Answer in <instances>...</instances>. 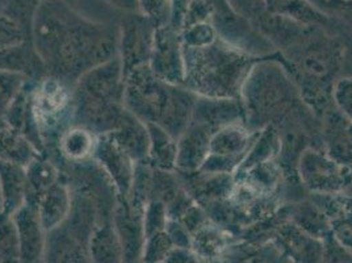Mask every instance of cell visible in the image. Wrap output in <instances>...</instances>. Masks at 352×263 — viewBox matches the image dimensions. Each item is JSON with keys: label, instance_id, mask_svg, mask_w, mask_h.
Returning <instances> with one entry per match:
<instances>
[{"label": "cell", "instance_id": "20", "mask_svg": "<svg viewBox=\"0 0 352 263\" xmlns=\"http://www.w3.org/2000/svg\"><path fill=\"white\" fill-rule=\"evenodd\" d=\"M63 173V171H62ZM73 193L66 176L45 192L37 203V213L46 232L60 227L70 215Z\"/></svg>", "mask_w": 352, "mask_h": 263}, {"label": "cell", "instance_id": "40", "mask_svg": "<svg viewBox=\"0 0 352 263\" xmlns=\"http://www.w3.org/2000/svg\"><path fill=\"white\" fill-rule=\"evenodd\" d=\"M167 205L161 200L150 199L144 209V229L145 237L164 232L168 222Z\"/></svg>", "mask_w": 352, "mask_h": 263}, {"label": "cell", "instance_id": "29", "mask_svg": "<svg viewBox=\"0 0 352 263\" xmlns=\"http://www.w3.org/2000/svg\"><path fill=\"white\" fill-rule=\"evenodd\" d=\"M233 245L230 233L212 221L192 234V249L208 263H220Z\"/></svg>", "mask_w": 352, "mask_h": 263}, {"label": "cell", "instance_id": "12", "mask_svg": "<svg viewBox=\"0 0 352 263\" xmlns=\"http://www.w3.org/2000/svg\"><path fill=\"white\" fill-rule=\"evenodd\" d=\"M126 111L124 104L95 99L74 86V125L95 136L116 131Z\"/></svg>", "mask_w": 352, "mask_h": 263}, {"label": "cell", "instance_id": "31", "mask_svg": "<svg viewBox=\"0 0 352 263\" xmlns=\"http://www.w3.org/2000/svg\"><path fill=\"white\" fill-rule=\"evenodd\" d=\"M150 147L147 161L154 169L175 171L177 144L175 137L157 124H147Z\"/></svg>", "mask_w": 352, "mask_h": 263}, {"label": "cell", "instance_id": "2", "mask_svg": "<svg viewBox=\"0 0 352 263\" xmlns=\"http://www.w3.org/2000/svg\"><path fill=\"white\" fill-rule=\"evenodd\" d=\"M343 37L334 30L311 27L301 40L279 53L302 101L320 118L334 105L333 88L342 76Z\"/></svg>", "mask_w": 352, "mask_h": 263}, {"label": "cell", "instance_id": "51", "mask_svg": "<svg viewBox=\"0 0 352 263\" xmlns=\"http://www.w3.org/2000/svg\"><path fill=\"white\" fill-rule=\"evenodd\" d=\"M109 6H112L113 8L120 10L125 14H135L140 12V7H138V0H105Z\"/></svg>", "mask_w": 352, "mask_h": 263}, {"label": "cell", "instance_id": "8", "mask_svg": "<svg viewBox=\"0 0 352 263\" xmlns=\"http://www.w3.org/2000/svg\"><path fill=\"white\" fill-rule=\"evenodd\" d=\"M258 133L250 131L246 124H233L213 133L209 156L199 171L234 176Z\"/></svg>", "mask_w": 352, "mask_h": 263}, {"label": "cell", "instance_id": "42", "mask_svg": "<svg viewBox=\"0 0 352 263\" xmlns=\"http://www.w3.org/2000/svg\"><path fill=\"white\" fill-rule=\"evenodd\" d=\"M44 0H14L7 8L6 14L15 17L17 21L23 24V27L30 33L32 30V21L33 16L37 10V7L43 3Z\"/></svg>", "mask_w": 352, "mask_h": 263}, {"label": "cell", "instance_id": "36", "mask_svg": "<svg viewBox=\"0 0 352 263\" xmlns=\"http://www.w3.org/2000/svg\"><path fill=\"white\" fill-rule=\"evenodd\" d=\"M30 39V33L20 21L4 11L0 12V53L25 43Z\"/></svg>", "mask_w": 352, "mask_h": 263}, {"label": "cell", "instance_id": "44", "mask_svg": "<svg viewBox=\"0 0 352 263\" xmlns=\"http://www.w3.org/2000/svg\"><path fill=\"white\" fill-rule=\"evenodd\" d=\"M235 12L250 21L254 27L265 14L264 0H226Z\"/></svg>", "mask_w": 352, "mask_h": 263}, {"label": "cell", "instance_id": "13", "mask_svg": "<svg viewBox=\"0 0 352 263\" xmlns=\"http://www.w3.org/2000/svg\"><path fill=\"white\" fill-rule=\"evenodd\" d=\"M92 160L103 169L104 173L111 179L118 196L126 199L132 189L135 162L120 147L112 133L98 136Z\"/></svg>", "mask_w": 352, "mask_h": 263}, {"label": "cell", "instance_id": "7", "mask_svg": "<svg viewBox=\"0 0 352 263\" xmlns=\"http://www.w3.org/2000/svg\"><path fill=\"white\" fill-rule=\"evenodd\" d=\"M297 176L309 195H339L352 185L351 167L334 161L320 147H309L301 153Z\"/></svg>", "mask_w": 352, "mask_h": 263}, {"label": "cell", "instance_id": "11", "mask_svg": "<svg viewBox=\"0 0 352 263\" xmlns=\"http://www.w3.org/2000/svg\"><path fill=\"white\" fill-rule=\"evenodd\" d=\"M270 241L291 263H322L324 241L320 240L284 216L271 231Z\"/></svg>", "mask_w": 352, "mask_h": 263}, {"label": "cell", "instance_id": "46", "mask_svg": "<svg viewBox=\"0 0 352 263\" xmlns=\"http://www.w3.org/2000/svg\"><path fill=\"white\" fill-rule=\"evenodd\" d=\"M164 232L175 248H192V234L179 220L168 219Z\"/></svg>", "mask_w": 352, "mask_h": 263}, {"label": "cell", "instance_id": "43", "mask_svg": "<svg viewBox=\"0 0 352 263\" xmlns=\"http://www.w3.org/2000/svg\"><path fill=\"white\" fill-rule=\"evenodd\" d=\"M140 14L151 19L157 25L170 23V0H138Z\"/></svg>", "mask_w": 352, "mask_h": 263}, {"label": "cell", "instance_id": "1", "mask_svg": "<svg viewBox=\"0 0 352 263\" xmlns=\"http://www.w3.org/2000/svg\"><path fill=\"white\" fill-rule=\"evenodd\" d=\"M30 39L47 75L72 86L118 56V27L88 19L66 0H44L37 7Z\"/></svg>", "mask_w": 352, "mask_h": 263}, {"label": "cell", "instance_id": "53", "mask_svg": "<svg viewBox=\"0 0 352 263\" xmlns=\"http://www.w3.org/2000/svg\"><path fill=\"white\" fill-rule=\"evenodd\" d=\"M0 12H3V8H1V6H0Z\"/></svg>", "mask_w": 352, "mask_h": 263}, {"label": "cell", "instance_id": "24", "mask_svg": "<svg viewBox=\"0 0 352 263\" xmlns=\"http://www.w3.org/2000/svg\"><path fill=\"white\" fill-rule=\"evenodd\" d=\"M27 193L25 167L0 161V212L14 215L27 203Z\"/></svg>", "mask_w": 352, "mask_h": 263}, {"label": "cell", "instance_id": "9", "mask_svg": "<svg viewBox=\"0 0 352 263\" xmlns=\"http://www.w3.org/2000/svg\"><path fill=\"white\" fill-rule=\"evenodd\" d=\"M118 27V56L125 75L148 63L157 24L146 16L126 14Z\"/></svg>", "mask_w": 352, "mask_h": 263}, {"label": "cell", "instance_id": "4", "mask_svg": "<svg viewBox=\"0 0 352 263\" xmlns=\"http://www.w3.org/2000/svg\"><path fill=\"white\" fill-rule=\"evenodd\" d=\"M184 87L197 96L241 99L245 82L261 59L219 37L203 48H184Z\"/></svg>", "mask_w": 352, "mask_h": 263}, {"label": "cell", "instance_id": "22", "mask_svg": "<svg viewBox=\"0 0 352 263\" xmlns=\"http://www.w3.org/2000/svg\"><path fill=\"white\" fill-rule=\"evenodd\" d=\"M288 219L309 234L327 240L331 237V219L310 195L294 203L285 204Z\"/></svg>", "mask_w": 352, "mask_h": 263}, {"label": "cell", "instance_id": "48", "mask_svg": "<svg viewBox=\"0 0 352 263\" xmlns=\"http://www.w3.org/2000/svg\"><path fill=\"white\" fill-rule=\"evenodd\" d=\"M164 263H208L192 248H174Z\"/></svg>", "mask_w": 352, "mask_h": 263}, {"label": "cell", "instance_id": "26", "mask_svg": "<svg viewBox=\"0 0 352 263\" xmlns=\"http://www.w3.org/2000/svg\"><path fill=\"white\" fill-rule=\"evenodd\" d=\"M112 220L100 221L91 234L89 263H124V248Z\"/></svg>", "mask_w": 352, "mask_h": 263}, {"label": "cell", "instance_id": "49", "mask_svg": "<svg viewBox=\"0 0 352 263\" xmlns=\"http://www.w3.org/2000/svg\"><path fill=\"white\" fill-rule=\"evenodd\" d=\"M193 0H170V25L174 30H179L182 28V21L184 14Z\"/></svg>", "mask_w": 352, "mask_h": 263}, {"label": "cell", "instance_id": "35", "mask_svg": "<svg viewBox=\"0 0 352 263\" xmlns=\"http://www.w3.org/2000/svg\"><path fill=\"white\" fill-rule=\"evenodd\" d=\"M0 263H21L15 220L4 212H0Z\"/></svg>", "mask_w": 352, "mask_h": 263}, {"label": "cell", "instance_id": "52", "mask_svg": "<svg viewBox=\"0 0 352 263\" xmlns=\"http://www.w3.org/2000/svg\"><path fill=\"white\" fill-rule=\"evenodd\" d=\"M4 124V121H3V118H0V125H3Z\"/></svg>", "mask_w": 352, "mask_h": 263}, {"label": "cell", "instance_id": "16", "mask_svg": "<svg viewBox=\"0 0 352 263\" xmlns=\"http://www.w3.org/2000/svg\"><path fill=\"white\" fill-rule=\"evenodd\" d=\"M321 149L338 163L352 169V121L333 105L321 117Z\"/></svg>", "mask_w": 352, "mask_h": 263}, {"label": "cell", "instance_id": "10", "mask_svg": "<svg viewBox=\"0 0 352 263\" xmlns=\"http://www.w3.org/2000/svg\"><path fill=\"white\" fill-rule=\"evenodd\" d=\"M147 65L151 73L163 82L174 86L184 85V52L179 30L170 24L157 27Z\"/></svg>", "mask_w": 352, "mask_h": 263}, {"label": "cell", "instance_id": "17", "mask_svg": "<svg viewBox=\"0 0 352 263\" xmlns=\"http://www.w3.org/2000/svg\"><path fill=\"white\" fill-rule=\"evenodd\" d=\"M191 123L216 133L233 124H246V114L241 99L197 96Z\"/></svg>", "mask_w": 352, "mask_h": 263}, {"label": "cell", "instance_id": "25", "mask_svg": "<svg viewBox=\"0 0 352 263\" xmlns=\"http://www.w3.org/2000/svg\"><path fill=\"white\" fill-rule=\"evenodd\" d=\"M0 70L20 74L28 81L37 82L47 75L43 59L36 52L32 40L0 53Z\"/></svg>", "mask_w": 352, "mask_h": 263}, {"label": "cell", "instance_id": "30", "mask_svg": "<svg viewBox=\"0 0 352 263\" xmlns=\"http://www.w3.org/2000/svg\"><path fill=\"white\" fill-rule=\"evenodd\" d=\"M27 170V204L37 207L40 198L63 176L58 165L49 156L40 154L25 167Z\"/></svg>", "mask_w": 352, "mask_h": 263}, {"label": "cell", "instance_id": "47", "mask_svg": "<svg viewBox=\"0 0 352 263\" xmlns=\"http://www.w3.org/2000/svg\"><path fill=\"white\" fill-rule=\"evenodd\" d=\"M322 263H352V253L342 248L333 237L324 240Z\"/></svg>", "mask_w": 352, "mask_h": 263}, {"label": "cell", "instance_id": "55", "mask_svg": "<svg viewBox=\"0 0 352 263\" xmlns=\"http://www.w3.org/2000/svg\"><path fill=\"white\" fill-rule=\"evenodd\" d=\"M140 263H144V262H140Z\"/></svg>", "mask_w": 352, "mask_h": 263}, {"label": "cell", "instance_id": "54", "mask_svg": "<svg viewBox=\"0 0 352 263\" xmlns=\"http://www.w3.org/2000/svg\"><path fill=\"white\" fill-rule=\"evenodd\" d=\"M287 263H291V262H289V261H288V262H287Z\"/></svg>", "mask_w": 352, "mask_h": 263}, {"label": "cell", "instance_id": "34", "mask_svg": "<svg viewBox=\"0 0 352 263\" xmlns=\"http://www.w3.org/2000/svg\"><path fill=\"white\" fill-rule=\"evenodd\" d=\"M318 14L336 24L343 34H352V0H305Z\"/></svg>", "mask_w": 352, "mask_h": 263}, {"label": "cell", "instance_id": "15", "mask_svg": "<svg viewBox=\"0 0 352 263\" xmlns=\"http://www.w3.org/2000/svg\"><path fill=\"white\" fill-rule=\"evenodd\" d=\"M144 209L133 205L125 198L118 196L113 212V225L118 231L124 248V263L141 262V254L145 242Z\"/></svg>", "mask_w": 352, "mask_h": 263}, {"label": "cell", "instance_id": "18", "mask_svg": "<svg viewBox=\"0 0 352 263\" xmlns=\"http://www.w3.org/2000/svg\"><path fill=\"white\" fill-rule=\"evenodd\" d=\"M15 220L21 263H43L44 261L46 235L37 209L32 205H23L12 215Z\"/></svg>", "mask_w": 352, "mask_h": 263}, {"label": "cell", "instance_id": "27", "mask_svg": "<svg viewBox=\"0 0 352 263\" xmlns=\"http://www.w3.org/2000/svg\"><path fill=\"white\" fill-rule=\"evenodd\" d=\"M120 147H122L135 163L146 162L148 157L150 138L147 124L126 111L118 129L112 132Z\"/></svg>", "mask_w": 352, "mask_h": 263}, {"label": "cell", "instance_id": "37", "mask_svg": "<svg viewBox=\"0 0 352 263\" xmlns=\"http://www.w3.org/2000/svg\"><path fill=\"white\" fill-rule=\"evenodd\" d=\"M28 82L30 81L20 74L0 70V118L6 115Z\"/></svg>", "mask_w": 352, "mask_h": 263}, {"label": "cell", "instance_id": "14", "mask_svg": "<svg viewBox=\"0 0 352 263\" xmlns=\"http://www.w3.org/2000/svg\"><path fill=\"white\" fill-rule=\"evenodd\" d=\"M125 78L121 59L116 56L83 74L75 87L95 99L124 104Z\"/></svg>", "mask_w": 352, "mask_h": 263}, {"label": "cell", "instance_id": "6", "mask_svg": "<svg viewBox=\"0 0 352 263\" xmlns=\"http://www.w3.org/2000/svg\"><path fill=\"white\" fill-rule=\"evenodd\" d=\"M32 111L44 143L52 156L60 136L74 125V86L46 75L33 83Z\"/></svg>", "mask_w": 352, "mask_h": 263}, {"label": "cell", "instance_id": "32", "mask_svg": "<svg viewBox=\"0 0 352 263\" xmlns=\"http://www.w3.org/2000/svg\"><path fill=\"white\" fill-rule=\"evenodd\" d=\"M41 153L20 132L0 125V161L27 167Z\"/></svg>", "mask_w": 352, "mask_h": 263}, {"label": "cell", "instance_id": "39", "mask_svg": "<svg viewBox=\"0 0 352 263\" xmlns=\"http://www.w3.org/2000/svg\"><path fill=\"white\" fill-rule=\"evenodd\" d=\"M219 33L212 23H201L180 30V40L184 48H203L219 40Z\"/></svg>", "mask_w": 352, "mask_h": 263}, {"label": "cell", "instance_id": "19", "mask_svg": "<svg viewBox=\"0 0 352 263\" xmlns=\"http://www.w3.org/2000/svg\"><path fill=\"white\" fill-rule=\"evenodd\" d=\"M213 133L206 127L191 123L176 140L177 156L176 170L179 173L199 171L209 156Z\"/></svg>", "mask_w": 352, "mask_h": 263}, {"label": "cell", "instance_id": "21", "mask_svg": "<svg viewBox=\"0 0 352 263\" xmlns=\"http://www.w3.org/2000/svg\"><path fill=\"white\" fill-rule=\"evenodd\" d=\"M43 263H89L88 246L60 225L47 232Z\"/></svg>", "mask_w": 352, "mask_h": 263}, {"label": "cell", "instance_id": "5", "mask_svg": "<svg viewBox=\"0 0 352 263\" xmlns=\"http://www.w3.org/2000/svg\"><path fill=\"white\" fill-rule=\"evenodd\" d=\"M197 95L184 86L166 83L148 65L126 74L124 105L146 124H157L176 140L191 124Z\"/></svg>", "mask_w": 352, "mask_h": 263}, {"label": "cell", "instance_id": "23", "mask_svg": "<svg viewBox=\"0 0 352 263\" xmlns=\"http://www.w3.org/2000/svg\"><path fill=\"white\" fill-rule=\"evenodd\" d=\"M96 138L98 136H95L92 132L73 125L60 136L57 147L50 158L57 165L63 162L80 163L89 161L94 157Z\"/></svg>", "mask_w": 352, "mask_h": 263}, {"label": "cell", "instance_id": "50", "mask_svg": "<svg viewBox=\"0 0 352 263\" xmlns=\"http://www.w3.org/2000/svg\"><path fill=\"white\" fill-rule=\"evenodd\" d=\"M344 50H343V65L342 76H352V34H346L343 37Z\"/></svg>", "mask_w": 352, "mask_h": 263}, {"label": "cell", "instance_id": "28", "mask_svg": "<svg viewBox=\"0 0 352 263\" xmlns=\"http://www.w3.org/2000/svg\"><path fill=\"white\" fill-rule=\"evenodd\" d=\"M264 7L265 12L271 15L287 17L304 25L322 27L326 30H334L343 34L336 24H333L329 19L318 14L305 0H264Z\"/></svg>", "mask_w": 352, "mask_h": 263}, {"label": "cell", "instance_id": "41", "mask_svg": "<svg viewBox=\"0 0 352 263\" xmlns=\"http://www.w3.org/2000/svg\"><path fill=\"white\" fill-rule=\"evenodd\" d=\"M333 104L352 121V76H340L333 88Z\"/></svg>", "mask_w": 352, "mask_h": 263}, {"label": "cell", "instance_id": "33", "mask_svg": "<svg viewBox=\"0 0 352 263\" xmlns=\"http://www.w3.org/2000/svg\"><path fill=\"white\" fill-rule=\"evenodd\" d=\"M288 260L281 254L270 240L256 244L233 245L228 250L220 263H287Z\"/></svg>", "mask_w": 352, "mask_h": 263}, {"label": "cell", "instance_id": "45", "mask_svg": "<svg viewBox=\"0 0 352 263\" xmlns=\"http://www.w3.org/2000/svg\"><path fill=\"white\" fill-rule=\"evenodd\" d=\"M331 237L342 248L352 253V216L340 215L331 219Z\"/></svg>", "mask_w": 352, "mask_h": 263}, {"label": "cell", "instance_id": "3", "mask_svg": "<svg viewBox=\"0 0 352 263\" xmlns=\"http://www.w3.org/2000/svg\"><path fill=\"white\" fill-rule=\"evenodd\" d=\"M241 101L246 114V127L261 132L278 127L288 117L308 107L292 76L279 59V53L259 59L245 82Z\"/></svg>", "mask_w": 352, "mask_h": 263}, {"label": "cell", "instance_id": "38", "mask_svg": "<svg viewBox=\"0 0 352 263\" xmlns=\"http://www.w3.org/2000/svg\"><path fill=\"white\" fill-rule=\"evenodd\" d=\"M174 248L175 246L173 241L166 232L148 235L144 242L141 262L164 263L166 258Z\"/></svg>", "mask_w": 352, "mask_h": 263}]
</instances>
